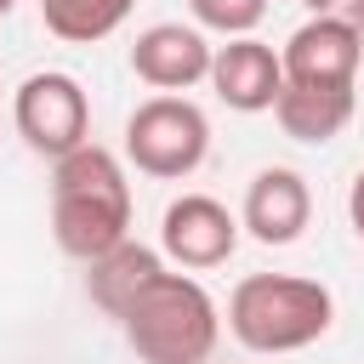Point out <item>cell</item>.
<instances>
[{
  "mask_svg": "<svg viewBox=\"0 0 364 364\" xmlns=\"http://www.w3.org/2000/svg\"><path fill=\"white\" fill-rule=\"evenodd\" d=\"M347 216H353V233L364 239V171H358L353 188H347Z\"/></svg>",
  "mask_w": 364,
  "mask_h": 364,
  "instance_id": "cell-15",
  "label": "cell"
},
{
  "mask_svg": "<svg viewBox=\"0 0 364 364\" xmlns=\"http://www.w3.org/2000/svg\"><path fill=\"white\" fill-rule=\"evenodd\" d=\"M119 330H125V341L142 364H205L210 347H216L222 318H216V301L199 279L159 273L119 313Z\"/></svg>",
  "mask_w": 364,
  "mask_h": 364,
  "instance_id": "cell-3",
  "label": "cell"
},
{
  "mask_svg": "<svg viewBox=\"0 0 364 364\" xmlns=\"http://www.w3.org/2000/svg\"><path fill=\"white\" fill-rule=\"evenodd\" d=\"M279 63H284L290 85H353V74L364 63V34L353 23H341L336 11H324V17H307L284 40Z\"/></svg>",
  "mask_w": 364,
  "mask_h": 364,
  "instance_id": "cell-7",
  "label": "cell"
},
{
  "mask_svg": "<svg viewBox=\"0 0 364 364\" xmlns=\"http://www.w3.org/2000/svg\"><path fill=\"white\" fill-rule=\"evenodd\" d=\"M296 6H307V11H313V17H324V11H336V6H341V0H296Z\"/></svg>",
  "mask_w": 364,
  "mask_h": 364,
  "instance_id": "cell-17",
  "label": "cell"
},
{
  "mask_svg": "<svg viewBox=\"0 0 364 364\" xmlns=\"http://www.w3.org/2000/svg\"><path fill=\"white\" fill-rule=\"evenodd\" d=\"M273 119L290 142H330L353 119V85H290L284 80Z\"/></svg>",
  "mask_w": 364,
  "mask_h": 364,
  "instance_id": "cell-11",
  "label": "cell"
},
{
  "mask_svg": "<svg viewBox=\"0 0 364 364\" xmlns=\"http://www.w3.org/2000/svg\"><path fill=\"white\" fill-rule=\"evenodd\" d=\"M159 250L176 267H222L239 250V216L210 193H182V199L165 205Z\"/></svg>",
  "mask_w": 364,
  "mask_h": 364,
  "instance_id": "cell-6",
  "label": "cell"
},
{
  "mask_svg": "<svg viewBox=\"0 0 364 364\" xmlns=\"http://www.w3.org/2000/svg\"><path fill=\"white\" fill-rule=\"evenodd\" d=\"M51 233L68 256L97 262L131 239V182L119 159L97 142L74 148L51 171Z\"/></svg>",
  "mask_w": 364,
  "mask_h": 364,
  "instance_id": "cell-1",
  "label": "cell"
},
{
  "mask_svg": "<svg viewBox=\"0 0 364 364\" xmlns=\"http://www.w3.org/2000/svg\"><path fill=\"white\" fill-rule=\"evenodd\" d=\"M188 11H193L199 28H216V34L239 40L267 17V0H188Z\"/></svg>",
  "mask_w": 364,
  "mask_h": 364,
  "instance_id": "cell-14",
  "label": "cell"
},
{
  "mask_svg": "<svg viewBox=\"0 0 364 364\" xmlns=\"http://www.w3.org/2000/svg\"><path fill=\"white\" fill-rule=\"evenodd\" d=\"M210 46H205V34L199 28H182V23H154V28H142L136 34V46H131V74L142 80V85H154V91H188V85H199V80H210Z\"/></svg>",
  "mask_w": 364,
  "mask_h": 364,
  "instance_id": "cell-8",
  "label": "cell"
},
{
  "mask_svg": "<svg viewBox=\"0 0 364 364\" xmlns=\"http://www.w3.org/2000/svg\"><path fill=\"white\" fill-rule=\"evenodd\" d=\"M11 6H17V0H0V17H6V11H11Z\"/></svg>",
  "mask_w": 364,
  "mask_h": 364,
  "instance_id": "cell-18",
  "label": "cell"
},
{
  "mask_svg": "<svg viewBox=\"0 0 364 364\" xmlns=\"http://www.w3.org/2000/svg\"><path fill=\"white\" fill-rule=\"evenodd\" d=\"M210 85H216V97H222L228 108L262 114V108H273L279 91H284V63H279V51L262 46L256 34H239V40L216 46V57H210Z\"/></svg>",
  "mask_w": 364,
  "mask_h": 364,
  "instance_id": "cell-9",
  "label": "cell"
},
{
  "mask_svg": "<svg viewBox=\"0 0 364 364\" xmlns=\"http://www.w3.org/2000/svg\"><path fill=\"white\" fill-rule=\"evenodd\" d=\"M336 17H341V23H353V28L364 34V0H341V6H336Z\"/></svg>",
  "mask_w": 364,
  "mask_h": 364,
  "instance_id": "cell-16",
  "label": "cell"
},
{
  "mask_svg": "<svg viewBox=\"0 0 364 364\" xmlns=\"http://www.w3.org/2000/svg\"><path fill=\"white\" fill-rule=\"evenodd\" d=\"M205 154H210V119L188 97H148L125 119V159L142 176H159V182L193 176Z\"/></svg>",
  "mask_w": 364,
  "mask_h": 364,
  "instance_id": "cell-4",
  "label": "cell"
},
{
  "mask_svg": "<svg viewBox=\"0 0 364 364\" xmlns=\"http://www.w3.org/2000/svg\"><path fill=\"white\" fill-rule=\"evenodd\" d=\"M307 216H313V193H307L301 171L267 165V171L250 176V188H245V216H239V228H245L250 239H262V245H296L301 228H307Z\"/></svg>",
  "mask_w": 364,
  "mask_h": 364,
  "instance_id": "cell-10",
  "label": "cell"
},
{
  "mask_svg": "<svg viewBox=\"0 0 364 364\" xmlns=\"http://www.w3.org/2000/svg\"><path fill=\"white\" fill-rule=\"evenodd\" d=\"M91 273H85V284H91V301L108 313V318H119L159 273H165V262H159V250H148V245H136V239H125V245H114L108 256H97V262H85Z\"/></svg>",
  "mask_w": 364,
  "mask_h": 364,
  "instance_id": "cell-12",
  "label": "cell"
},
{
  "mask_svg": "<svg viewBox=\"0 0 364 364\" xmlns=\"http://www.w3.org/2000/svg\"><path fill=\"white\" fill-rule=\"evenodd\" d=\"M46 11V28L57 40H74V46H91L102 34H114L131 11V0H40Z\"/></svg>",
  "mask_w": 364,
  "mask_h": 364,
  "instance_id": "cell-13",
  "label": "cell"
},
{
  "mask_svg": "<svg viewBox=\"0 0 364 364\" xmlns=\"http://www.w3.org/2000/svg\"><path fill=\"white\" fill-rule=\"evenodd\" d=\"M11 119H17V136L34 154H46V159H68L74 148L91 142V102L80 91V80L74 74H57V68L28 74L17 85Z\"/></svg>",
  "mask_w": 364,
  "mask_h": 364,
  "instance_id": "cell-5",
  "label": "cell"
},
{
  "mask_svg": "<svg viewBox=\"0 0 364 364\" xmlns=\"http://www.w3.org/2000/svg\"><path fill=\"white\" fill-rule=\"evenodd\" d=\"M336 318V296L318 279L296 273H250L228 296V330L250 353H301Z\"/></svg>",
  "mask_w": 364,
  "mask_h": 364,
  "instance_id": "cell-2",
  "label": "cell"
}]
</instances>
